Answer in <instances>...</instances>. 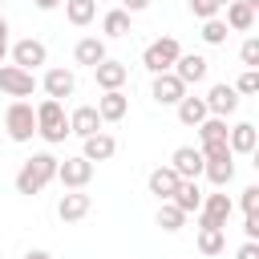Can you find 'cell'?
Returning <instances> with one entry per match:
<instances>
[{
	"label": "cell",
	"instance_id": "cell-44",
	"mask_svg": "<svg viewBox=\"0 0 259 259\" xmlns=\"http://www.w3.org/2000/svg\"><path fill=\"white\" fill-rule=\"evenodd\" d=\"M0 16H4V0H0Z\"/></svg>",
	"mask_w": 259,
	"mask_h": 259
},
{
	"label": "cell",
	"instance_id": "cell-34",
	"mask_svg": "<svg viewBox=\"0 0 259 259\" xmlns=\"http://www.w3.org/2000/svg\"><path fill=\"white\" fill-rule=\"evenodd\" d=\"M239 206H243V214H259V186H243Z\"/></svg>",
	"mask_w": 259,
	"mask_h": 259
},
{
	"label": "cell",
	"instance_id": "cell-20",
	"mask_svg": "<svg viewBox=\"0 0 259 259\" xmlns=\"http://www.w3.org/2000/svg\"><path fill=\"white\" fill-rule=\"evenodd\" d=\"M101 125H105V121L97 117L93 105H77V109L69 113V134H77V138H93Z\"/></svg>",
	"mask_w": 259,
	"mask_h": 259
},
{
	"label": "cell",
	"instance_id": "cell-25",
	"mask_svg": "<svg viewBox=\"0 0 259 259\" xmlns=\"http://www.w3.org/2000/svg\"><path fill=\"white\" fill-rule=\"evenodd\" d=\"M174 109H178V121H182V125H198V121H206V117H210V113H206V101H202V97H194V93H186Z\"/></svg>",
	"mask_w": 259,
	"mask_h": 259
},
{
	"label": "cell",
	"instance_id": "cell-3",
	"mask_svg": "<svg viewBox=\"0 0 259 259\" xmlns=\"http://www.w3.org/2000/svg\"><path fill=\"white\" fill-rule=\"evenodd\" d=\"M178 57H182V45H178V36H158V40H150V45H146V53H142V65H146V69L158 77V73H170Z\"/></svg>",
	"mask_w": 259,
	"mask_h": 259
},
{
	"label": "cell",
	"instance_id": "cell-17",
	"mask_svg": "<svg viewBox=\"0 0 259 259\" xmlns=\"http://www.w3.org/2000/svg\"><path fill=\"white\" fill-rule=\"evenodd\" d=\"M227 146H231V154H255V146H259L255 121H235L227 130Z\"/></svg>",
	"mask_w": 259,
	"mask_h": 259
},
{
	"label": "cell",
	"instance_id": "cell-37",
	"mask_svg": "<svg viewBox=\"0 0 259 259\" xmlns=\"http://www.w3.org/2000/svg\"><path fill=\"white\" fill-rule=\"evenodd\" d=\"M235 259H259V243H243V247L235 251Z\"/></svg>",
	"mask_w": 259,
	"mask_h": 259
},
{
	"label": "cell",
	"instance_id": "cell-39",
	"mask_svg": "<svg viewBox=\"0 0 259 259\" xmlns=\"http://www.w3.org/2000/svg\"><path fill=\"white\" fill-rule=\"evenodd\" d=\"M4 57H8V20L0 16V65H4Z\"/></svg>",
	"mask_w": 259,
	"mask_h": 259
},
{
	"label": "cell",
	"instance_id": "cell-29",
	"mask_svg": "<svg viewBox=\"0 0 259 259\" xmlns=\"http://www.w3.org/2000/svg\"><path fill=\"white\" fill-rule=\"evenodd\" d=\"M130 20H134V16H130L125 8H109V12L101 16V32H105V36H125V32H130Z\"/></svg>",
	"mask_w": 259,
	"mask_h": 259
},
{
	"label": "cell",
	"instance_id": "cell-43",
	"mask_svg": "<svg viewBox=\"0 0 259 259\" xmlns=\"http://www.w3.org/2000/svg\"><path fill=\"white\" fill-rule=\"evenodd\" d=\"M214 4H219V8H227V4H235V0H214Z\"/></svg>",
	"mask_w": 259,
	"mask_h": 259
},
{
	"label": "cell",
	"instance_id": "cell-23",
	"mask_svg": "<svg viewBox=\"0 0 259 259\" xmlns=\"http://www.w3.org/2000/svg\"><path fill=\"white\" fill-rule=\"evenodd\" d=\"M170 202H174L182 214H194V210L202 206V186H198L194 178H182V182H178V190L170 194Z\"/></svg>",
	"mask_w": 259,
	"mask_h": 259
},
{
	"label": "cell",
	"instance_id": "cell-14",
	"mask_svg": "<svg viewBox=\"0 0 259 259\" xmlns=\"http://www.w3.org/2000/svg\"><path fill=\"white\" fill-rule=\"evenodd\" d=\"M89 210H93V198H89L85 190H65L61 202H57V219H61V223H81Z\"/></svg>",
	"mask_w": 259,
	"mask_h": 259
},
{
	"label": "cell",
	"instance_id": "cell-35",
	"mask_svg": "<svg viewBox=\"0 0 259 259\" xmlns=\"http://www.w3.org/2000/svg\"><path fill=\"white\" fill-rule=\"evenodd\" d=\"M190 12H194L198 20H214V16L223 12V8H219L214 0H190Z\"/></svg>",
	"mask_w": 259,
	"mask_h": 259
},
{
	"label": "cell",
	"instance_id": "cell-26",
	"mask_svg": "<svg viewBox=\"0 0 259 259\" xmlns=\"http://www.w3.org/2000/svg\"><path fill=\"white\" fill-rule=\"evenodd\" d=\"M194 130H198V146H223L231 125H227V117H206V121H198Z\"/></svg>",
	"mask_w": 259,
	"mask_h": 259
},
{
	"label": "cell",
	"instance_id": "cell-9",
	"mask_svg": "<svg viewBox=\"0 0 259 259\" xmlns=\"http://www.w3.org/2000/svg\"><path fill=\"white\" fill-rule=\"evenodd\" d=\"M202 101H206V113H210V117H231V113L239 109V93H235V85H227V81H214Z\"/></svg>",
	"mask_w": 259,
	"mask_h": 259
},
{
	"label": "cell",
	"instance_id": "cell-7",
	"mask_svg": "<svg viewBox=\"0 0 259 259\" xmlns=\"http://www.w3.org/2000/svg\"><path fill=\"white\" fill-rule=\"evenodd\" d=\"M0 93H8V97H16V101H24V97H32V93H36V77H32V73H24V69H16V65H0Z\"/></svg>",
	"mask_w": 259,
	"mask_h": 259
},
{
	"label": "cell",
	"instance_id": "cell-28",
	"mask_svg": "<svg viewBox=\"0 0 259 259\" xmlns=\"http://www.w3.org/2000/svg\"><path fill=\"white\" fill-rule=\"evenodd\" d=\"M198 251H202L206 259L223 255V251H227V231H219V227H198Z\"/></svg>",
	"mask_w": 259,
	"mask_h": 259
},
{
	"label": "cell",
	"instance_id": "cell-15",
	"mask_svg": "<svg viewBox=\"0 0 259 259\" xmlns=\"http://www.w3.org/2000/svg\"><path fill=\"white\" fill-rule=\"evenodd\" d=\"M113 154H117V142H113V134L97 130L93 138H81V158H85V162H109Z\"/></svg>",
	"mask_w": 259,
	"mask_h": 259
},
{
	"label": "cell",
	"instance_id": "cell-10",
	"mask_svg": "<svg viewBox=\"0 0 259 259\" xmlns=\"http://www.w3.org/2000/svg\"><path fill=\"white\" fill-rule=\"evenodd\" d=\"M40 89H45V97H53V101L73 97V93H77V73H73V69H65V65H53V69L45 73Z\"/></svg>",
	"mask_w": 259,
	"mask_h": 259
},
{
	"label": "cell",
	"instance_id": "cell-6",
	"mask_svg": "<svg viewBox=\"0 0 259 259\" xmlns=\"http://www.w3.org/2000/svg\"><path fill=\"white\" fill-rule=\"evenodd\" d=\"M89 178H93V162H85L81 154H77V158L57 162V182H61L65 190H85V186H89Z\"/></svg>",
	"mask_w": 259,
	"mask_h": 259
},
{
	"label": "cell",
	"instance_id": "cell-27",
	"mask_svg": "<svg viewBox=\"0 0 259 259\" xmlns=\"http://www.w3.org/2000/svg\"><path fill=\"white\" fill-rule=\"evenodd\" d=\"M93 16H97V0H65V20L73 28L93 24Z\"/></svg>",
	"mask_w": 259,
	"mask_h": 259
},
{
	"label": "cell",
	"instance_id": "cell-32",
	"mask_svg": "<svg viewBox=\"0 0 259 259\" xmlns=\"http://www.w3.org/2000/svg\"><path fill=\"white\" fill-rule=\"evenodd\" d=\"M235 93L239 97H255L259 93V69H243L239 81H235Z\"/></svg>",
	"mask_w": 259,
	"mask_h": 259
},
{
	"label": "cell",
	"instance_id": "cell-33",
	"mask_svg": "<svg viewBox=\"0 0 259 259\" xmlns=\"http://www.w3.org/2000/svg\"><path fill=\"white\" fill-rule=\"evenodd\" d=\"M239 61H243V69H259V36H247L239 45Z\"/></svg>",
	"mask_w": 259,
	"mask_h": 259
},
{
	"label": "cell",
	"instance_id": "cell-5",
	"mask_svg": "<svg viewBox=\"0 0 259 259\" xmlns=\"http://www.w3.org/2000/svg\"><path fill=\"white\" fill-rule=\"evenodd\" d=\"M231 210H235V202H231L223 190H214V194H202V206L194 210V219H198V227H219V231H227Z\"/></svg>",
	"mask_w": 259,
	"mask_h": 259
},
{
	"label": "cell",
	"instance_id": "cell-41",
	"mask_svg": "<svg viewBox=\"0 0 259 259\" xmlns=\"http://www.w3.org/2000/svg\"><path fill=\"white\" fill-rule=\"evenodd\" d=\"M24 259H53L49 251H40V247H32V251H24Z\"/></svg>",
	"mask_w": 259,
	"mask_h": 259
},
{
	"label": "cell",
	"instance_id": "cell-18",
	"mask_svg": "<svg viewBox=\"0 0 259 259\" xmlns=\"http://www.w3.org/2000/svg\"><path fill=\"white\" fill-rule=\"evenodd\" d=\"M93 109H97V117H101V121H121V117L130 113V97H125L121 89H109V93H101V97H97V105H93Z\"/></svg>",
	"mask_w": 259,
	"mask_h": 259
},
{
	"label": "cell",
	"instance_id": "cell-8",
	"mask_svg": "<svg viewBox=\"0 0 259 259\" xmlns=\"http://www.w3.org/2000/svg\"><path fill=\"white\" fill-rule=\"evenodd\" d=\"M8 53H12V65H16V69H24V73H32L36 65H45V61H49V49H45V40H36V36H24V40H16Z\"/></svg>",
	"mask_w": 259,
	"mask_h": 259
},
{
	"label": "cell",
	"instance_id": "cell-19",
	"mask_svg": "<svg viewBox=\"0 0 259 259\" xmlns=\"http://www.w3.org/2000/svg\"><path fill=\"white\" fill-rule=\"evenodd\" d=\"M178 182H182V178H178L170 166H154L150 178H146V186H150V194H154L158 202H170V194L178 190Z\"/></svg>",
	"mask_w": 259,
	"mask_h": 259
},
{
	"label": "cell",
	"instance_id": "cell-13",
	"mask_svg": "<svg viewBox=\"0 0 259 259\" xmlns=\"http://www.w3.org/2000/svg\"><path fill=\"white\" fill-rule=\"evenodd\" d=\"M170 170L178 174V178H202V150L198 146H178L174 154H170Z\"/></svg>",
	"mask_w": 259,
	"mask_h": 259
},
{
	"label": "cell",
	"instance_id": "cell-21",
	"mask_svg": "<svg viewBox=\"0 0 259 259\" xmlns=\"http://www.w3.org/2000/svg\"><path fill=\"white\" fill-rule=\"evenodd\" d=\"M105 57H109V53H105V40H101V36H81V40L73 45V61H77V65H89V69H93V65H101Z\"/></svg>",
	"mask_w": 259,
	"mask_h": 259
},
{
	"label": "cell",
	"instance_id": "cell-40",
	"mask_svg": "<svg viewBox=\"0 0 259 259\" xmlns=\"http://www.w3.org/2000/svg\"><path fill=\"white\" fill-rule=\"evenodd\" d=\"M32 4H36V8H40V12H53V8H61V4H65V0H32Z\"/></svg>",
	"mask_w": 259,
	"mask_h": 259
},
{
	"label": "cell",
	"instance_id": "cell-38",
	"mask_svg": "<svg viewBox=\"0 0 259 259\" xmlns=\"http://www.w3.org/2000/svg\"><path fill=\"white\" fill-rule=\"evenodd\" d=\"M121 8H125L130 16H138V12H146V8H150V0H121Z\"/></svg>",
	"mask_w": 259,
	"mask_h": 259
},
{
	"label": "cell",
	"instance_id": "cell-12",
	"mask_svg": "<svg viewBox=\"0 0 259 259\" xmlns=\"http://www.w3.org/2000/svg\"><path fill=\"white\" fill-rule=\"evenodd\" d=\"M186 93H190V89H186V85H182L174 73H158V77L150 81V97H154L158 105H178Z\"/></svg>",
	"mask_w": 259,
	"mask_h": 259
},
{
	"label": "cell",
	"instance_id": "cell-36",
	"mask_svg": "<svg viewBox=\"0 0 259 259\" xmlns=\"http://www.w3.org/2000/svg\"><path fill=\"white\" fill-rule=\"evenodd\" d=\"M243 235H247V243H259V214L243 219Z\"/></svg>",
	"mask_w": 259,
	"mask_h": 259
},
{
	"label": "cell",
	"instance_id": "cell-42",
	"mask_svg": "<svg viewBox=\"0 0 259 259\" xmlns=\"http://www.w3.org/2000/svg\"><path fill=\"white\" fill-rule=\"evenodd\" d=\"M243 4H247V8H251V12H259V0H243Z\"/></svg>",
	"mask_w": 259,
	"mask_h": 259
},
{
	"label": "cell",
	"instance_id": "cell-30",
	"mask_svg": "<svg viewBox=\"0 0 259 259\" xmlns=\"http://www.w3.org/2000/svg\"><path fill=\"white\" fill-rule=\"evenodd\" d=\"M158 227H162L166 235H174V231L186 227V214H182L174 202H158Z\"/></svg>",
	"mask_w": 259,
	"mask_h": 259
},
{
	"label": "cell",
	"instance_id": "cell-22",
	"mask_svg": "<svg viewBox=\"0 0 259 259\" xmlns=\"http://www.w3.org/2000/svg\"><path fill=\"white\" fill-rule=\"evenodd\" d=\"M202 178H206L214 190H227V182L235 178V154H231V158H210V162H202Z\"/></svg>",
	"mask_w": 259,
	"mask_h": 259
},
{
	"label": "cell",
	"instance_id": "cell-31",
	"mask_svg": "<svg viewBox=\"0 0 259 259\" xmlns=\"http://www.w3.org/2000/svg\"><path fill=\"white\" fill-rule=\"evenodd\" d=\"M227 32H231V28L223 24V16H214V20H202V32H198V36H202L206 45H227Z\"/></svg>",
	"mask_w": 259,
	"mask_h": 259
},
{
	"label": "cell",
	"instance_id": "cell-2",
	"mask_svg": "<svg viewBox=\"0 0 259 259\" xmlns=\"http://www.w3.org/2000/svg\"><path fill=\"white\" fill-rule=\"evenodd\" d=\"M32 109H36V134H40L49 146H61V142L69 138V113H65V105L53 101V97H45V101L32 105Z\"/></svg>",
	"mask_w": 259,
	"mask_h": 259
},
{
	"label": "cell",
	"instance_id": "cell-16",
	"mask_svg": "<svg viewBox=\"0 0 259 259\" xmlns=\"http://www.w3.org/2000/svg\"><path fill=\"white\" fill-rule=\"evenodd\" d=\"M93 77H97V89H101V93H109V89H121V85H125V77H130V69H125L121 61H113V57H105L101 65H93Z\"/></svg>",
	"mask_w": 259,
	"mask_h": 259
},
{
	"label": "cell",
	"instance_id": "cell-11",
	"mask_svg": "<svg viewBox=\"0 0 259 259\" xmlns=\"http://www.w3.org/2000/svg\"><path fill=\"white\" fill-rule=\"evenodd\" d=\"M186 89L190 85H198V81H206V73H210V61L206 57H198V53H182L178 61H174V69H170Z\"/></svg>",
	"mask_w": 259,
	"mask_h": 259
},
{
	"label": "cell",
	"instance_id": "cell-24",
	"mask_svg": "<svg viewBox=\"0 0 259 259\" xmlns=\"http://www.w3.org/2000/svg\"><path fill=\"white\" fill-rule=\"evenodd\" d=\"M223 24H227L231 32H251V28H255V12H251L243 0H235V4H227V16H223Z\"/></svg>",
	"mask_w": 259,
	"mask_h": 259
},
{
	"label": "cell",
	"instance_id": "cell-1",
	"mask_svg": "<svg viewBox=\"0 0 259 259\" xmlns=\"http://www.w3.org/2000/svg\"><path fill=\"white\" fill-rule=\"evenodd\" d=\"M57 162L61 158H53L49 150H40V154H32V158H24L20 162V170H16V194H40L53 178H57Z\"/></svg>",
	"mask_w": 259,
	"mask_h": 259
},
{
	"label": "cell",
	"instance_id": "cell-4",
	"mask_svg": "<svg viewBox=\"0 0 259 259\" xmlns=\"http://www.w3.org/2000/svg\"><path fill=\"white\" fill-rule=\"evenodd\" d=\"M4 130H8V138L12 142H32L36 138V109H32V101H12L8 105V113H4Z\"/></svg>",
	"mask_w": 259,
	"mask_h": 259
}]
</instances>
